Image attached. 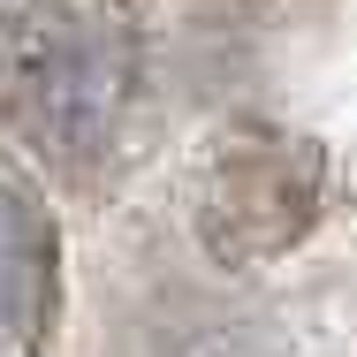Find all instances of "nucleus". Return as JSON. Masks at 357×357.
Returning <instances> with one entry per match:
<instances>
[{
    "label": "nucleus",
    "mask_w": 357,
    "mask_h": 357,
    "mask_svg": "<svg viewBox=\"0 0 357 357\" xmlns=\"http://www.w3.org/2000/svg\"><path fill=\"white\" fill-rule=\"evenodd\" d=\"M130 99V46L91 0L0 8V114L54 160H91Z\"/></svg>",
    "instance_id": "1"
},
{
    "label": "nucleus",
    "mask_w": 357,
    "mask_h": 357,
    "mask_svg": "<svg viewBox=\"0 0 357 357\" xmlns=\"http://www.w3.org/2000/svg\"><path fill=\"white\" fill-rule=\"evenodd\" d=\"M312 198H319V167L312 152H243V160H220V183L206 198V220H213V243L228 259H251V251H282L304 236L312 220Z\"/></svg>",
    "instance_id": "2"
},
{
    "label": "nucleus",
    "mask_w": 357,
    "mask_h": 357,
    "mask_svg": "<svg viewBox=\"0 0 357 357\" xmlns=\"http://www.w3.org/2000/svg\"><path fill=\"white\" fill-rule=\"evenodd\" d=\"M54 289H61L54 213L38 206V190L23 175L0 167V335L38 342L54 319Z\"/></svg>",
    "instance_id": "3"
}]
</instances>
